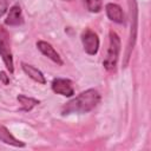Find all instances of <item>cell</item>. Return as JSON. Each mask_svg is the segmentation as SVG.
Returning a JSON list of instances; mask_svg holds the SVG:
<instances>
[{"instance_id": "cell-16", "label": "cell", "mask_w": 151, "mask_h": 151, "mask_svg": "<svg viewBox=\"0 0 151 151\" xmlns=\"http://www.w3.org/2000/svg\"><path fill=\"white\" fill-rule=\"evenodd\" d=\"M64 1H73V0H64Z\"/></svg>"}, {"instance_id": "cell-4", "label": "cell", "mask_w": 151, "mask_h": 151, "mask_svg": "<svg viewBox=\"0 0 151 151\" xmlns=\"http://www.w3.org/2000/svg\"><path fill=\"white\" fill-rule=\"evenodd\" d=\"M130 13H131V34H130V39H129V44H127V50H126V54H125V65L129 60L130 57V52L133 48L134 41H136V35H137V22H138V17H137V5H136V0H130Z\"/></svg>"}, {"instance_id": "cell-14", "label": "cell", "mask_w": 151, "mask_h": 151, "mask_svg": "<svg viewBox=\"0 0 151 151\" xmlns=\"http://www.w3.org/2000/svg\"><path fill=\"white\" fill-rule=\"evenodd\" d=\"M11 1L12 0H0V17H2L6 13V11H7L8 5H9Z\"/></svg>"}, {"instance_id": "cell-13", "label": "cell", "mask_w": 151, "mask_h": 151, "mask_svg": "<svg viewBox=\"0 0 151 151\" xmlns=\"http://www.w3.org/2000/svg\"><path fill=\"white\" fill-rule=\"evenodd\" d=\"M87 9L92 13H98L100 12L103 7V0H84Z\"/></svg>"}, {"instance_id": "cell-7", "label": "cell", "mask_w": 151, "mask_h": 151, "mask_svg": "<svg viewBox=\"0 0 151 151\" xmlns=\"http://www.w3.org/2000/svg\"><path fill=\"white\" fill-rule=\"evenodd\" d=\"M37 47L39 48V51H40L44 55H46L47 58H50L52 61H54V63L58 64V65H63V60H61L59 53L54 50V47H53L51 44L40 40V41L37 42Z\"/></svg>"}, {"instance_id": "cell-9", "label": "cell", "mask_w": 151, "mask_h": 151, "mask_svg": "<svg viewBox=\"0 0 151 151\" xmlns=\"http://www.w3.org/2000/svg\"><path fill=\"white\" fill-rule=\"evenodd\" d=\"M5 24L8 26H19V25L24 24V18H22L20 6L15 5L9 9L7 18L5 19Z\"/></svg>"}, {"instance_id": "cell-3", "label": "cell", "mask_w": 151, "mask_h": 151, "mask_svg": "<svg viewBox=\"0 0 151 151\" xmlns=\"http://www.w3.org/2000/svg\"><path fill=\"white\" fill-rule=\"evenodd\" d=\"M0 55L7 70L11 73H13L14 65H13V55L11 51V40L8 32L4 26H0Z\"/></svg>"}, {"instance_id": "cell-12", "label": "cell", "mask_w": 151, "mask_h": 151, "mask_svg": "<svg viewBox=\"0 0 151 151\" xmlns=\"http://www.w3.org/2000/svg\"><path fill=\"white\" fill-rule=\"evenodd\" d=\"M19 104H21V110L22 111H31L33 107H35L40 101L38 99L31 98V97H26L24 94H19L17 97Z\"/></svg>"}, {"instance_id": "cell-11", "label": "cell", "mask_w": 151, "mask_h": 151, "mask_svg": "<svg viewBox=\"0 0 151 151\" xmlns=\"http://www.w3.org/2000/svg\"><path fill=\"white\" fill-rule=\"evenodd\" d=\"M0 140L6 143V144L17 146V147H24L25 146V143H22L21 140L17 139L14 136H12L11 132L4 125H0Z\"/></svg>"}, {"instance_id": "cell-5", "label": "cell", "mask_w": 151, "mask_h": 151, "mask_svg": "<svg viewBox=\"0 0 151 151\" xmlns=\"http://www.w3.org/2000/svg\"><path fill=\"white\" fill-rule=\"evenodd\" d=\"M81 42L87 54H91V55L97 54L99 48V39L93 31H91L90 28H86L81 33Z\"/></svg>"}, {"instance_id": "cell-1", "label": "cell", "mask_w": 151, "mask_h": 151, "mask_svg": "<svg viewBox=\"0 0 151 151\" xmlns=\"http://www.w3.org/2000/svg\"><path fill=\"white\" fill-rule=\"evenodd\" d=\"M100 101V94L97 90L90 88L80 94H78L76 98L66 103L61 113L65 114H71V113H86L93 110Z\"/></svg>"}, {"instance_id": "cell-15", "label": "cell", "mask_w": 151, "mask_h": 151, "mask_svg": "<svg viewBox=\"0 0 151 151\" xmlns=\"http://www.w3.org/2000/svg\"><path fill=\"white\" fill-rule=\"evenodd\" d=\"M0 80H1L5 85H7V84L9 83V78H8V76H7L5 72H0Z\"/></svg>"}, {"instance_id": "cell-6", "label": "cell", "mask_w": 151, "mask_h": 151, "mask_svg": "<svg viewBox=\"0 0 151 151\" xmlns=\"http://www.w3.org/2000/svg\"><path fill=\"white\" fill-rule=\"evenodd\" d=\"M52 90L53 92L65 96V97H72L74 94V88L72 85V81L70 79L65 78H55L52 81Z\"/></svg>"}, {"instance_id": "cell-10", "label": "cell", "mask_w": 151, "mask_h": 151, "mask_svg": "<svg viewBox=\"0 0 151 151\" xmlns=\"http://www.w3.org/2000/svg\"><path fill=\"white\" fill-rule=\"evenodd\" d=\"M21 67H22L24 72H25L31 79H33L34 81H37V83H39V84H45V83H46L44 74H42L41 71H39L37 67H34V66H32V65H28V64H26V63H22V64H21Z\"/></svg>"}, {"instance_id": "cell-8", "label": "cell", "mask_w": 151, "mask_h": 151, "mask_svg": "<svg viewBox=\"0 0 151 151\" xmlns=\"http://www.w3.org/2000/svg\"><path fill=\"white\" fill-rule=\"evenodd\" d=\"M106 9V14L109 17L110 20H112L113 22L117 24H123L125 21L124 19V12L122 9V7L117 4H107L105 6Z\"/></svg>"}, {"instance_id": "cell-2", "label": "cell", "mask_w": 151, "mask_h": 151, "mask_svg": "<svg viewBox=\"0 0 151 151\" xmlns=\"http://www.w3.org/2000/svg\"><path fill=\"white\" fill-rule=\"evenodd\" d=\"M119 52H120V39H119V37L116 32L111 31L110 32L109 50H107V53H106V58L103 61V65L107 71H113L116 68L118 57H119Z\"/></svg>"}]
</instances>
